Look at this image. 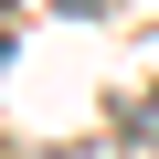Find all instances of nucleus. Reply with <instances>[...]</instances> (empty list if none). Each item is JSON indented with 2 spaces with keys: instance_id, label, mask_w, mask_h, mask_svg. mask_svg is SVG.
Wrapping results in <instances>:
<instances>
[{
  "instance_id": "f03ea898",
  "label": "nucleus",
  "mask_w": 159,
  "mask_h": 159,
  "mask_svg": "<svg viewBox=\"0 0 159 159\" xmlns=\"http://www.w3.org/2000/svg\"><path fill=\"white\" fill-rule=\"evenodd\" d=\"M64 11H106V0H64Z\"/></svg>"
},
{
  "instance_id": "f257e3e1",
  "label": "nucleus",
  "mask_w": 159,
  "mask_h": 159,
  "mask_svg": "<svg viewBox=\"0 0 159 159\" xmlns=\"http://www.w3.org/2000/svg\"><path fill=\"white\" fill-rule=\"evenodd\" d=\"M138 127H148V138H159V96H148V106H138Z\"/></svg>"
}]
</instances>
